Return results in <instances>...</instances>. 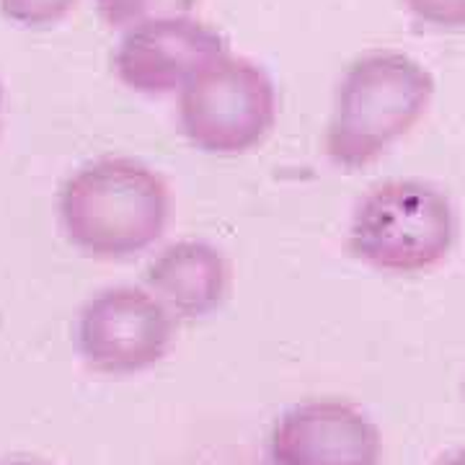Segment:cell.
I'll return each mask as SVG.
<instances>
[{
    "label": "cell",
    "instance_id": "6da1fadb",
    "mask_svg": "<svg viewBox=\"0 0 465 465\" xmlns=\"http://www.w3.org/2000/svg\"><path fill=\"white\" fill-rule=\"evenodd\" d=\"M173 200L166 179L127 155L78 166L57 194V220L73 249L99 262L150 251L168 231Z\"/></svg>",
    "mask_w": 465,
    "mask_h": 465
},
{
    "label": "cell",
    "instance_id": "7a4b0ae2",
    "mask_svg": "<svg viewBox=\"0 0 465 465\" xmlns=\"http://www.w3.org/2000/svg\"><path fill=\"white\" fill-rule=\"evenodd\" d=\"M434 99V78L403 52H370L336 85L323 150L333 168L357 173L414 130Z\"/></svg>",
    "mask_w": 465,
    "mask_h": 465
},
{
    "label": "cell",
    "instance_id": "3957f363",
    "mask_svg": "<svg viewBox=\"0 0 465 465\" xmlns=\"http://www.w3.org/2000/svg\"><path fill=\"white\" fill-rule=\"evenodd\" d=\"M458 241V213L442 186L388 179L367 189L347 228L349 253L391 277H416L445 264Z\"/></svg>",
    "mask_w": 465,
    "mask_h": 465
},
{
    "label": "cell",
    "instance_id": "277c9868",
    "mask_svg": "<svg viewBox=\"0 0 465 465\" xmlns=\"http://www.w3.org/2000/svg\"><path fill=\"white\" fill-rule=\"evenodd\" d=\"M280 112L274 81L246 57L223 54L179 91V130L207 155H243L259 148Z\"/></svg>",
    "mask_w": 465,
    "mask_h": 465
},
{
    "label": "cell",
    "instance_id": "5b68a950",
    "mask_svg": "<svg viewBox=\"0 0 465 465\" xmlns=\"http://www.w3.org/2000/svg\"><path fill=\"white\" fill-rule=\"evenodd\" d=\"M179 321L148 287L116 284L85 300L75 347L85 365L109 378H130L166 360Z\"/></svg>",
    "mask_w": 465,
    "mask_h": 465
},
{
    "label": "cell",
    "instance_id": "8992f818",
    "mask_svg": "<svg viewBox=\"0 0 465 465\" xmlns=\"http://www.w3.org/2000/svg\"><path fill=\"white\" fill-rule=\"evenodd\" d=\"M223 54H228V42L210 24L192 16L161 18L124 32L114 73L134 94L168 96Z\"/></svg>",
    "mask_w": 465,
    "mask_h": 465
},
{
    "label": "cell",
    "instance_id": "52a82bcc",
    "mask_svg": "<svg viewBox=\"0 0 465 465\" xmlns=\"http://www.w3.org/2000/svg\"><path fill=\"white\" fill-rule=\"evenodd\" d=\"M269 463L381 465L382 434L370 414L349 401H302L277 419Z\"/></svg>",
    "mask_w": 465,
    "mask_h": 465
},
{
    "label": "cell",
    "instance_id": "ba28073f",
    "mask_svg": "<svg viewBox=\"0 0 465 465\" xmlns=\"http://www.w3.org/2000/svg\"><path fill=\"white\" fill-rule=\"evenodd\" d=\"M145 284L176 321H202L228 300L231 262L204 238H179L150 259Z\"/></svg>",
    "mask_w": 465,
    "mask_h": 465
},
{
    "label": "cell",
    "instance_id": "9c48e42d",
    "mask_svg": "<svg viewBox=\"0 0 465 465\" xmlns=\"http://www.w3.org/2000/svg\"><path fill=\"white\" fill-rule=\"evenodd\" d=\"M197 0H96L101 21L112 29L130 32L161 18L189 16Z\"/></svg>",
    "mask_w": 465,
    "mask_h": 465
},
{
    "label": "cell",
    "instance_id": "30bf717a",
    "mask_svg": "<svg viewBox=\"0 0 465 465\" xmlns=\"http://www.w3.org/2000/svg\"><path fill=\"white\" fill-rule=\"evenodd\" d=\"M75 0H0V14L24 29H47L73 11Z\"/></svg>",
    "mask_w": 465,
    "mask_h": 465
},
{
    "label": "cell",
    "instance_id": "8fae6325",
    "mask_svg": "<svg viewBox=\"0 0 465 465\" xmlns=\"http://www.w3.org/2000/svg\"><path fill=\"white\" fill-rule=\"evenodd\" d=\"M411 16L440 32H463L465 0H401Z\"/></svg>",
    "mask_w": 465,
    "mask_h": 465
},
{
    "label": "cell",
    "instance_id": "7c38bea8",
    "mask_svg": "<svg viewBox=\"0 0 465 465\" xmlns=\"http://www.w3.org/2000/svg\"><path fill=\"white\" fill-rule=\"evenodd\" d=\"M434 465H465V448L445 452V455H442V458H440Z\"/></svg>",
    "mask_w": 465,
    "mask_h": 465
},
{
    "label": "cell",
    "instance_id": "4fadbf2b",
    "mask_svg": "<svg viewBox=\"0 0 465 465\" xmlns=\"http://www.w3.org/2000/svg\"><path fill=\"white\" fill-rule=\"evenodd\" d=\"M0 465H50V463H42V460H29V458H16V460H3Z\"/></svg>",
    "mask_w": 465,
    "mask_h": 465
},
{
    "label": "cell",
    "instance_id": "5bb4252c",
    "mask_svg": "<svg viewBox=\"0 0 465 465\" xmlns=\"http://www.w3.org/2000/svg\"><path fill=\"white\" fill-rule=\"evenodd\" d=\"M0 127H3V88H0Z\"/></svg>",
    "mask_w": 465,
    "mask_h": 465
},
{
    "label": "cell",
    "instance_id": "9a60e30c",
    "mask_svg": "<svg viewBox=\"0 0 465 465\" xmlns=\"http://www.w3.org/2000/svg\"><path fill=\"white\" fill-rule=\"evenodd\" d=\"M460 391H463V401H465V381H463V388H460Z\"/></svg>",
    "mask_w": 465,
    "mask_h": 465
}]
</instances>
